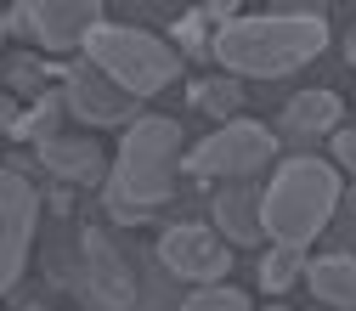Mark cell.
I'll return each mask as SVG.
<instances>
[{"mask_svg": "<svg viewBox=\"0 0 356 311\" xmlns=\"http://www.w3.org/2000/svg\"><path fill=\"white\" fill-rule=\"evenodd\" d=\"M328 46V17L317 6H272L260 17H238L232 29L209 34V57L238 74V79H277V74H294L305 68Z\"/></svg>", "mask_w": 356, "mask_h": 311, "instance_id": "6da1fadb", "label": "cell"}, {"mask_svg": "<svg viewBox=\"0 0 356 311\" xmlns=\"http://www.w3.org/2000/svg\"><path fill=\"white\" fill-rule=\"evenodd\" d=\"M345 187H339V170L323 159H283V170L272 175V187L260 198V221L277 244L305 249L317 232H328V221L339 209Z\"/></svg>", "mask_w": 356, "mask_h": 311, "instance_id": "7a4b0ae2", "label": "cell"}, {"mask_svg": "<svg viewBox=\"0 0 356 311\" xmlns=\"http://www.w3.org/2000/svg\"><path fill=\"white\" fill-rule=\"evenodd\" d=\"M85 63H97L119 91H130V97L164 91V85L175 79V68H181V57H175L159 34L130 29V23H102L91 40H85Z\"/></svg>", "mask_w": 356, "mask_h": 311, "instance_id": "3957f363", "label": "cell"}, {"mask_svg": "<svg viewBox=\"0 0 356 311\" xmlns=\"http://www.w3.org/2000/svg\"><path fill=\"white\" fill-rule=\"evenodd\" d=\"M175 153H181V125L164 113H142L119 142V175L113 187H124L130 204H164L175 193Z\"/></svg>", "mask_w": 356, "mask_h": 311, "instance_id": "277c9868", "label": "cell"}, {"mask_svg": "<svg viewBox=\"0 0 356 311\" xmlns=\"http://www.w3.org/2000/svg\"><path fill=\"white\" fill-rule=\"evenodd\" d=\"M272 159H277V130H266L254 119H227L181 159V170L187 175H254Z\"/></svg>", "mask_w": 356, "mask_h": 311, "instance_id": "5b68a950", "label": "cell"}, {"mask_svg": "<svg viewBox=\"0 0 356 311\" xmlns=\"http://www.w3.org/2000/svg\"><path fill=\"white\" fill-rule=\"evenodd\" d=\"M0 209H6V238H0V289H17L23 266H29V244L40 232V193L29 187V170L6 164L0 175Z\"/></svg>", "mask_w": 356, "mask_h": 311, "instance_id": "8992f818", "label": "cell"}, {"mask_svg": "<svg viewBox=\"0 0 356 311\" xmlns=\"http://www.w3.org/2000/svg\"><path fill=\"white\" fill-rule=\"evenodd\" d=\"M102 6L97 0H29L23 6V34L40 40V51H85V40L102 29Z\"/></svg>", "mask_w": 356, "mask_h": 311, "instance_id": "52a82bcc", "label": "cell"}, {"mask_svg": "<svg viewBox=\"0 0 356 311\" xmlns=\"http://www.w3.org/2000/svg\"><path fill=\"white\" fill-rule=\"evenodd\" d=\"M63 97H68V108H74L85 125H136V119H142V97L119 91V85H113L97 63H85V57L68 63Z\"/></svg>", "mask_w": 356, "mask_h": 311, "instance_id": "ba28073f", "label": "cell"}, {"mask_svg": "<svg viewBox=\"0 0 356 311\" xmlns=\"http://www.w3.org/2000/svg\"><path fill=\"white\" fill-rule=\"evenodd\" d=\"M159 260L170 278H193V283H220L232 266V249L220 244L215 227H170L159 238Z\"/></svg>", "mask_w": 356, "mask_h": 311, "instance_id": "9c48e42d", "label": "cell"}, {"mask_svg": "<svg viewBox=\"0 0 356 311\" xmlns=\"http://www.w3.org/2000/svg\"><path fill=\"white\" fill-rule=\"evenodd\" d=\"M79 255H85V300L102 305V311H130V300H136V272H130V260L108 244V232L85 227L79 232Z\"/></svg>", "mask_w": 356, "mask_h": 311, "instance_id": "30bf717a", "label": "cell"}, {"mask_svg": "<svg viewBox=\"0 0 356 311\" xmlns=\"http://www.w3.org/2000/svg\"><path fill=\"white\" fill-rule=\"evenodd\" d=\"M40 164H46L63 187H97L108 175V159L91 136H46L40 142Z\"/></svg>", "mask_w": 356, "mask_h": 311, "instance_id": "8fae6325", "label": "cell"}, {"mask_svg": "<svg viewBox=\"0 0 356 311\" xmlns=\"http://www.w3.org/2000/svg\"><path fill=\"white\" fill-rule=\"evenodd\" d=\"M215 221H220V238H227V244H260V238H266L260 193H254V187H227V193H215Z\"/></svg>", "mask_w": 356, "mask_h": 311, "instance_id": "7c38bea8", "label": "cell"}, {"mask_svg": "<svg viewBox=\"0 0 356 311\" xmlns=\"http://www.w3.org/2000/svg\"><path fill=\"white\" fill-rule=\"evenodd\" d=\"M305 278H311V294H317L323 305H345V311H356V255L334 249V255H323V260H311Z\"/></svg>", "mask_w": 356, "mask_h": 311, "instance_id": "4fadbf2b", "label": "cell"}, {"mask_svg": "<svg viewBox=\"0 0 356 311\" xmlns=\"http://www.w3.org/2000/svg\"><path fill=\"white\" fill-rule=\"evenodd\" d=\"M334 125H339V97L334 91H300L289 108H283V130L289 136H334Z\"/></svg>", "mask_w": 356, "mask_h": 311, "instance_id": "5bb4252c", "label": "cell"}, {"mask_svg": "<svg viewBox=\"0 0 356 311\" xmlns=\"http://www.w3.org/2000/svg\"><path fill=\"white\" fill-rule=\"evenodd\" d=\"M68 63H51V57H34V51H12L6 57V85L12 91H29L34 102L46 97V79H63Z\"/></svg>", "mask_w": 356, "mask_h": 311, "instance_id": "9a60e30c", "label": "cell"}, {"mask_svg": "<svg viewBox=\"0 0 356 311\" xmlns=\"http://www.w3.org/2000/svg\"><path fill=\"white\" fill-rule=\"evenodd\" d=\"M187 97H193V108L209 113V119H232L238 102H243V85H238V79H193Z\"/></svg>", "mask_w": 356, "mask_h": 311, "instance_id": "2e32d148", "label": "cell"}, {"mask_svg": "<svg viewBox=\"0 0 356 311\" xmlns=\"http://www.w3.org/2000/svg\"><path fill=\"white\" fill-rule=\"evenodd\" d=\"M260 272V289L266 294H283L300 272H305V249H294V244H277V249H266V260L254 266Z\"/></svg>", "mask_w": 356, "mask_h": 311, "instance_id": "e0dca14e", "label": "cell"}, {"mask_svg": "<svg viewBox=\"0 0 356 311\" xmlns=\"http://www.w3.org/2000/svg\"><path fill=\"white\" fill-rule=\"evenodd\" d=\"M63 108H68V97H63V91H46V97H40L34 108H23V130H17V136H34V142H46Z\"/></svg>", "mask_w": 356, "mask_h": 311, "instance_id": "ac0fdd59", "label": "cell"}, {"mask_svg": "<svg viewBox=\"0 0 356 311\" xmlns=\"http://www.w3.org/2000/svg\"><path fill=\"white\" fill-rule=\"evenodd\" d=\"M181 311H249V294H238V289H220V283H209V289H198Z\"/></svg>", "mask_w": 356, "mask_h": 311, "instance_id": "d6986e66", "label": "cell"}, {"mask_svg": "<svg viewBox=\"0 0 356 311\" xmlns=\"http://www.w3.org/2000/svg\"><path fill=\"white\" fill-rule=\"evenodd\" d=\"M175 40H181V57H209V23L204 12H187L175 23Z\"/></svg>", "mask_w": 356, "mask_h": 311, "instance_id": "ffe728a7", "label": "cell"}, {"mask_svg": "<svg viewBox=\"0 0 356 311\" xmlns=\"http://www.w3.org/2000/svg\"><path fill=\"white\" fill-rule=\"evenodd\" d=\"M102 204H108V215L119 221V227H142V221H147V209H142V204H130L124 187H113V182L102 187Z\"/></svg>", "mask_w": 356, "mask_h": 311, "instance_id": "44dd1931", "label": "cell"}, {"mask_svg": "<svg viewBox=\"0 0 356 311\" xmlns=\"http://www.w3.org/2000/svg\"><path fill=\"white\" fill-rule=\"evenodd\" d=\"M334 244H339L345 255H356V193H345V198H339V221H334Z\"/></svg>", "mask_w": 356, "mask_h": 311, "instance_id": "7402d4cb", "label": "cell"}, {"mask_svg": "<svg viewBox=\"0 0 356 311\" xmlns=\"http://www.w3.org/2000/svg\"><path fill=\"white\" fill-rule=\"evenodd\" d=\"M204 23H215V34L232 29V23H238V6H232V0H209V6H204Z\"/></svg>", "mask_w": 356, "mask_h": 311, "instance_id": "603a6c76", "label": "cell"}, {"mask_svg": "<svg viewBox=\"0 0 356 311\" xmlns=\"http://www.w3.org/2000/svg\"><path fill=\"white\" fill-rule=\"evenodd\" d=\"M334 159L345 170H356V130H334Z\"/></svg>", "mask_w": 356, "mask_h": 311, "instance_id": "cb8c5ba5", "label": "cell"}, {"mask_svg": "<svg viewBox=\"0 0 356 311\" xmlns=\"http://www.w3.org/2000/svg\"><path fill=\"white\" fill-rule=\"evenodd\" d=\"M0 125H6V136L17 142V130H23V108H17L12 97H6V102H0Z\"/></svg>", "mask_w": 356, "mask_h": 311, "instance_id": "d4e9b609", "label": "cell"}, {"mask_svg": "<svg viewBox=\"0 0 356 311\" xmlns=\"http://www.w3.org/2000/svg\"><path fill=\"white\" fill-rule=\"evenodd\" d=\"M345 57H350V68H356V29H350V40H345Z\"/></svg>", "mask_w": 356, "mask_h": 311, "instance_id": "484cf974", "label": "cell"}, {"mask_svg": "<svg viewBox=\"0 0 356 311\" xmlns=\"http://www.w3.org/2000/svg\"><path fill=\"white\" fill-rule=\"evenodd\" d=\"M23 311H46V305H23Z\"/></svg>", "mask_w": 356, "mask_h": 311, "instance_id": "4316f807", "label": "cell"}, {"mask_svg": "<svg viewBox=\"0 0 356 311\" xmlns=\"http://www.w3.org/2000/svg\"><path fill=\"white\" fill-rule=\"evenodd\" d=\"M266 311H283V305H266Z\"/></svg>", "mask_w": 356, "mask_h": 311, "instance_id": "83f0119b", "label": "cell"}]
</instances>
